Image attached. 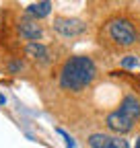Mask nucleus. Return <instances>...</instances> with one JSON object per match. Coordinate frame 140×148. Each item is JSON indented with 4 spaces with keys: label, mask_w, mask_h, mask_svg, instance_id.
<instances>
[{
    "label": "nucleus",
    "mask_w": 140,
    "mask_h": 148,
    "mask_svg": "<svg viewBox=\"0 0 140 148\" xmlns=\"http://www.w3.org/2000/svg\"><path fill=\"white\" fill-rule=\"evenodd\" d=\"M136 148H140V140H136Z\"/></svg>",
    "instance_id": "13"
},
{
    "label": "nucleus",
    "mask_w": 140,
    "mask_h": 148,
    "mask_svg": "<svg viewBox=\"0 0 140 148\" xmlns=\"http://www.w3.org/2000/svg\"><path fill=\"white\" fill-rule=\"evenodd\" d=\"M119 64L124 66V68H136L138 66V58H136V56H124Z\"/></svg>",
    "instance_id": "9"
},
{
    "label": "nucleus",
    "mask_w": 140,
    "mask_h": 148,
    "mask_svg": "<svg viewBox=\"0 0 140 148\" xmlns=\"http://www.w3.org/2000/svg\"><path fill=\"white\" fill-rule=\"evenodd\" d=\"M84 144L86 148H130V144L124 138L107 134V132H89Z\"/></svg>",
    "instance_id": "6"
},
{
    "label": "nucleus",
    "mask_w": 140,
    "mask_h": 148,
    "mask_svg": "<svg viewBox=\"0 0 140 148\" xmlns=\"http://www.w3.org/2000/svg\"><path fill=\"white\" fill-rule=\"evenodd\" d=\"M99 78V66L93 56L78 53L66 58L56 74V90L62 97L80 99L89 92Z\"/></svg>",
    "instance_id": "1"
},
{
    "label": "nucleus",
    "mask_w": 140,
    "mask_h": 148,
    "mask_svg": "<svg viewBox=\"0 0 140 148\" xmlns=\"http://www.w3.org/2000/svg\"><path fill=\"white\" fill-rule=\"evenodd\" d=\"M25 56L39 68H51L56 64V51L45 43H25Z\"/></svg>",
    "instance_id": "4"
},
{
    "label": "nucleus",
    "mask_w": 140,
    "mask_h": 148,
    "mask_svg": "<svg viewBox=\"0 0 140 148\" xmlns=\"http://www.w3.org/2000/svg\"><path fill=\"white\" fill-rule=\"evenodd\" d=\"M51 6H54V4L47 2V0H43V2H33V4H29L25 8V14L31 16V18H35V21H39V18H43V16L49 14Z\"/></svg>",
    "instance_id": "7"
},
{
    "label": "nucleus",
    "mask_w": 140,
    "mask_h": 148,
    "mask_svg": "<svg viewBox=\"0 0 140 148\" xmlns=\"http://www.w3.org/2000/svg\"><path fill=\"white\" fill-rule=\"evenodd\" d=\"M136 29H138V33H140V16H138V27H136Z\"/></svg>",
    "instance_id": "12"
},
{
    "label": "nucleus",
    "mask_w": 140,
    "mask_h": 148,
    "mask_svg": "<svg viewBox=\"0 0 140 148\" xmlns=\"http://www.w3.org/2000/svg\"><path fill=\"white\" fill-rule=\"evenodd\" d=\"M23 70H25V62H23L21 58L8 62V72H10V74H19V72H23Z\"/></svg>",
    "instance_id": "8"
},
{
    "label": "nucleus",
    "mask_w": 140,
    "mask_h": 148,
    "mask_svg": "<svg viewBox=\"0 0 140 148\" xmlns=\"http://www.w3.org/2000/svg\"><path fill=\"white\" fill-rule=\"evenodd\" d=\"M51 31L62 39H76L86 33V23L74 16H56L51 23Z\"/></svg>",
    "instance_id": "3"
},
{
    "label": "nucleus",
    "mask_w": 140,
    "mask_h": 148,
    "mask_svg": "<svg viewBox=\"0 0 140 148\" xmlns=\"http://www.w3.org/2000/svg\"><path fill=\"white\" fill-rule=\"evenodd\" d=\"M16 33L21 35V39L27 41V43H39L45 35V29L39 21H35L31 16H21L19 21H16Z\"/></svg>",
    "instance_id": "5"
},
{
    "label": "nucleus",
    "mask_w": 140,
    "mask_h": 148,
    "mask_svg": "<svg viewBox=\"0 0 140 148\" xmlns=\"http://www.w3.org/2000/svg\"><path fill=\"white\" fill-rule=\"evenodd\" d=\"M4 103H6V97H4V95H0V105H4Z\"/></svg>",
    "instance_id": "11"
},
{
    "label": "nucleus",
    "mask_w": 140,
    "mask_h": 148,
    "mask_svg": "<svg viewBox=\"0 0 140 148\" xmlns=\"http://www.w3.org/2000/svg\"><path fill=\"white\" fill-rule=\"evenodd\" d=\"M97 41L109 51H126L140 43V33L132 18L117 14V16L107 18L101 25L97 33Z\"/></svg>",
    "instance_id": "2"
},
{
    "label": "nucleus",
    "mask_w": 140,
    "mask_h": 148,
    "mask_svg": "<svg viewBox=\"0 0 140 148\" xmlns=\"http://www.w3.org/2000/svg\"><path fill=\"white\" fill-rule=\"evenodd\" d=\"M58 134H60V136H64V140H66V144H68V148H72V146H74V140H72V138H70V136H68V132H64V130H62V127H58Z\"/></svg>",
    "instance_id": "10"
}]
</instances>
